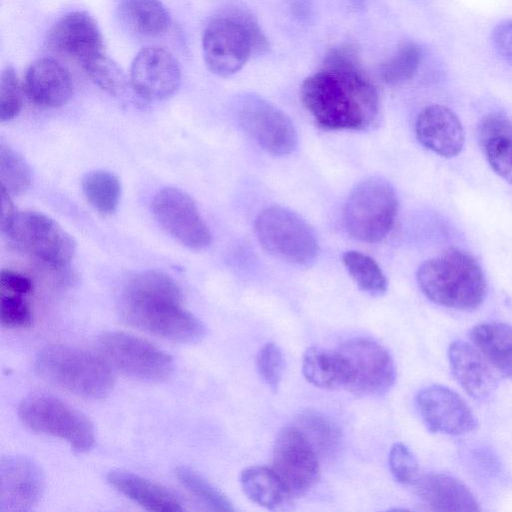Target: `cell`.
<instances>
[{
	"label": "cell",
	"mask_w": 512,
	"mask_h": 512,
	"mask_svg": "<svg viewBox=\"0 0 512 512\" xmlns=\"http://www.w3.org/2000/svg\"><path fill=\"white\" fill-rule=\"evenodd\" d=\"M300 98L316 125L328 131L367 130L380 111L378 91L348 46L326 55L321 69L303 81Z\"/></svg>",
	"instance_id": "cell-1"
},
{
	"label": "cell",
	"mask_w": 512,
	"mask_h": 512,
	"mask_svg": "<svg viewBox=\"0 0 512 512\" xmlns=\"http://www.w3.org/2000/svg\"><path fill=\"white\" fill-rule=\"evenodd\" d=\"M122 314L130 324L158 337L180 343L199 341L202 322L182 307V293L167 274L148 270L132 277L122 295Z\"/></svg>",
	"instance_id": "cell-2"
},
{
	"label": "cell",
	"mask_w": 512,
	"mask_h": 512,
	"mask_svg": "<svg viewBox=\"0 0 512 512\" xmlns=\"http://www.w3.org/2000/svg\"><path fill=\"white\" fill-rule=\"evenodd\" d=\"M417 282L432 302L447 308L473 310L486 297L487 283L478 261L468 252L450 249L424 261Z\"/></svg>",
	"instance_id": "cell-3"
},
{
	"label": "cell",
	"mask_w": 512,
	"mask_h": 512,
	"mask_svg": "<svg viewBox=\"0 0 512 512\" xmlns=\"http://www.w3.org/2000/svg\"><path fill=\"white\" fill-rule=\"evenodd\" d=\"M34 368L45 381L83 398H105L114 386L110 364L77 347L47 346L37 354Z\"/></svg>",
	"instance_id": "cell-4"
},
{
	"label": "cell",
	"mask_w": 512,
	"mask_h": 512,
	"mask_svg": "<svg viewBox=\"0 0 512 512\" xmlns=\"http://www.w3.org/2000/svg\"><path fill=\"white\" fill-rule=\"evenodd\" d=\"M268 47V40L257 22L243 12L214 18L202 36L205 64L220 77L238 72L251 55L263 54Z\"/></svg>",
	"instance_id": "cell-5"
},
{
	"label": "cell",
	"mask_w": 512,
	"mask_h": 512,
	"mask_svg": "<svg viewBox=\"0 0 512 512\" xmlns=\"http://www.w3.org/2000/svg\"><path fill=\"white\" fill-rule=\"evenodd\" d=\"M398 211V199L389 182L379 177L360 181L346 200L343 221L354 239L376 243L391 231Z\"/></svg>",
	"instance_id": "cell-6"
},
{
	"label": "cell",
	"mask_w": 512,
	"mask_h": 512,
	"mask_svg": "<svg viewBox=\"0 0 512 512\" xmlns=\"http://www.w3.org/2000/svg\"><path fill=\"white\" fill-rule=\"evenodd\" d=\"M254 231L261 247L282 261L307 266L318 256L315 231L288 208L274 205L263 209L255 219Z\"/></svg>",
	"instance_id": "cell-7"
},
{
	"label": "cell",
	"mask_w": 512,
	"mask_h": 512,
	"mask_svg": "<svg viewBox=\"0 0 512 512\" xmlns=\"http://www.w3.org/2000/svg\"><path fill=\"white\" fill-rule=\"evenodd\" d=\"M1 228L20 250L50 268H65L76 254L74 238L42 212L17 210Z\"/></svg>",
	"instance_id": "cell-8"
},
{
	"label": "cell",
	"mask_w": 512,
	"mask_h": 512,
	"mask_svg": "<svg viewBox=\"0 0 512 512\" xmlns=\"http://www.w3.org/2000/svg\"><path fill=\"white\" fill-rule=\"evenodd\" d=\"M18 416L30 430L65 440L77 452H87L95 443L91 420L53 395L35 393L25 397Z\"/></svg>",
	"instance_id": "cell-9"
},
{
	"label": "cell",
	"mask_w": 512,
	"mask_h": 512,
	"mask_svg": "<svg viewBox=\"0 0 512 512\" xmlns=\"http://www.w3.org/2000/svg\"><path fill=\"white\" fill-rule=\"evenodd\" d=\"M104 359L124 375L144 382H162L173 371V359L145 339L121 331H108L98 338Z\"/></svg>",
	"instance_id": "cell-10"
},
{
	"label": "cell",
	"mask_w": 512,
	"mask_h": 512,
	"mask_svg": "<svg viewBox=\"0 0 512 512\" xmlns=\"http://www.w3.org/2000/svg\"><path fill=\"white\" fill-rule=\"evenodd\" d=\"M346 369V386L361 396L386 394L396 380V368L390 353L370 338L356 337L337 348Z\"/></svg>",
	"instance_id": "cell-11"
},
{
	"label": "cell",
	"mask_w": 512,
	"mask_h": 512,
	"mask_svg": "<svg viewBox=\"0 0 512 512\" xmlns=\"http://www.w3.org/2000/svg\"><path fill=\"white\" fill-rule=\"evenodd\" d=\"M272 470L290 498L307 493L320 477V458L291 424L276 436L272 450Z\"/></svg>",
	"instance_id": "cell-12"
},
{
	"label": "cell",
	"mask_w": 512,
	"mask_h": 512,
	"mask_svg": "<svg viewBox=\"0 0 512 512\" xmlns=\"http://www.w3.org/2000/svg\"><path fill=\"white\" fill-rule=\"evenodd\" d=\"M152 213L161 227L182 245L201 250L211 243V232L194 199L179 188L167 187L153 198Z\"/></svg>",
	"instance_id": "cell-13"
},
{
	"label": "cell",
	"mask_w": 512,
	"mask_h": 512,
	"mask_svg": "<svg viewBox=\"0 0 512 512\" xmlns=\"http://www.w3.org/2000/svg\"><path fill=\"white\" fill-rule=\"evenodd\" d=\"M238 119L243 130L273 156L289 155L297 147L298 135L291 119L258 96L244 98Z\"/></svg>",
	"instance_id": "cell-14"
},
{
	"label": "cell",
	"mask_w": 512,
	"mask_h": 512,
	"mask_svg": "<svg viewBox=\"0 0 512 512\" xmlns=\"http://www.w3.org/2000/svg\"><path fill=\"white\" fill-rule=\"evenodd\" d=\"M415 402L424 425L432 433L463 435L478 426L466 401L444 385L433 384L422 388Z\"/></svg>",
	"instance_id": "cell-15"
},
{
	"label": "cell",
	"mask_w": 512,
	"mask_h": 512,
	"mask_svg": "<svg viewBox=\"0 0 512 512\" xmlns=\"http://www.w3.org/2000/svg\"><path fill=\"white\" fill-rule=\"evenodd\" d=\"M135 92L150 101L171 97L181 84V70L175 57L165 48L148 46L135 56L130 69Z\"/></svg>",
	"instance_id": "cell-16"
},
{
	"label": "cell",
	"mask_w": 512,
	"mask_h": 512,
	"mask_svg": "<svg viewBox=\"0 0 512 512\" xmlns=\"http://www.w3.org/2000/svg\"><path fill=\"white\" fill-rule=\"evenodd\" d=\"M45 488L41 468L26 456L9 455L0 461V511H30Z\"/></svg>",
	"instance_id": "cell-17"
},
{
	"label": "cell",
	"mask_w": 512,
	"mask_h": 512,
	"mask_svg": "<svg viewBox=\"0 0 512 512\" xmlns=\"http://www.w3.org/2000/svg\"><path fill=\"white\" fill-rule=\"evenodd\" d=\"M48 44L56 52L77 60L82 67L105 54L100 29L84 11L60 17L48 33Z\"/></svg>",
	"instance_id": "cell-18"
},
{
	"label": "cell",
	"mask_w": 512,
	"mask_h": 512,
	"mask_svg": "<svg viewBox=\"0 0 512 512\" xmlns=\"http://www.w3.org/2000/svg\"><path fill=\"white\" fill-rule=\"evenodd\" d=\"M448 359L454 379L469 396L481 400L496 390L500 374L472 343L453 341Z\"/></svg>",
	"instance_id": "cell-19"
},
{
	"label": "cell",
	"mask_w": 512,
	"mask_h": 512,
	"mask_svg": "<svg viewBox=\"0 0 512 512\" xmlns=\"http://www.w3.org/2000/svg\"><path fill=\"white\" fill-rule=\"evenodd\" d=\"M415 133L422 146L446 158L457 156L465 142L457 115L439 104L429 105L418 114Z\"/></svg>",
	"instance_id": "cell-20"
},
{
	"label": "cell",
	"mask_w": 512,
	"mask_h": 512,
	"mask_svg": "<svg viewBox=\"0 0 512 512\" xmlns=\"http://www.w3.org/2000/svg\"><path fill=\"white\" fill-rule=\"evenodd\" d=\"M23 89L34 104L55 108L68 102L73 93V82L62 64L51 58H41L28 68Z\"/></svg>",
	"instance_id": "cell-21"
},
{
	"label": "cell",
	"mask_w": 512,
	"mask_h": 512,
	"mask_svg": "<svg viewBox=\"0 0 512 512\" xmlns=\"http://www.w3.org/2000/svg\"><path fill=\"white\" fill-rule=\"evenodd\" d=\"M416 495L433 511L477 512L481 510L472 491L457 478L445 473H429L418 477Z\"/></svg>",
	"instance_id": "cell-22"
},
{
	"label": "cell",
	"mask_w": 512,
	"mask_h": 512,
	"mask_svg": "<svg viewBox=\"0 0 512 512\" xmlns=\"http://www.w3.org/2000/svg\"><path fill=\"white\" fill-rule=\"evenodd\" d=\"M107 481L118 492L149 511L182 512L180 499L166 487L130 471L112 470Z\"/></svg>",
	"instance_id": "cell-23"
},
{
	"label": "cell",
	"mask_w": 512,
	"mask_h": 512,
	"mask_svg": "<svg viewBox=\"0 0 512 512\" xmlns=\"http://www.w3.org/2000/svg\"><path fill=\"white\" fill-rule=\"evenodd\" d=\"M478 140L491 168L512 184V122L499 113L485 116L479 124Z\"/></svg>",
	"instance_id": "cell-24"
},
{
	"label": "cell",
	"mask_w": 512,
	"mask_h": 512,
	"mask_svg": "<svg viewBox=\"0 0 512 512\" xmlns=\"http://www.w3.org/2000/svg\"><path fill=\"white\" fill-rule=\"evenodd\" d=\"M469 339L501 376L512 379V325L479 323L470 329Z\"/></svg>",
	"instance_id": "cell-25"
},
{
	"label": "cell",
	"mask_w": 512,
	"mask_h": 512,
	"mask_svg": "<svg viewBox=\"0 0 512 512\" xmlns=\"http://www.w3.org/2000/svg\"><path fill=\"white\" fill-rule=\"evenodd\" d=\"M302 373L309 383L322 389L346 386V369L337 349L308 348L302 358Z\"/></svg>",
	"instance_id": "cell-26"
},
{
	"label": "cell",
	"mask_w": 512,
	"mask_h": 512,
	"mask_svg": "<svg viewBox=\"0 0 512 512\" xmlns=\"http://www.w3.org/2000/svg\"><path fill=\"white\" fill-rule=\"evenodd\" d=\"M239 481L247 498L264 508L277 509L290 498L271 467H247L240 473Z\"/></svg>",
	"instance_id": "cell-27"
},
{
	"label": "cell",
	"mask_w": 512,
	"mask_h": 512,
	"mask_svg": "<svg viewBox=\"0 0 512 512\" xmlns=\"http://www.w3.org/2000/svg\"><path fill=\"white\" fill-rule=\"evenodd\" d=\"M292 425L303 435L320 460L331 458L340 448L341 434L337 425L315 410H305Z\"/></svg>",
	"instance_id": "cell-28"
},
{
	"label": "cell",
	"mask_w": 512,
	"mask_h": 512,
	"mask_svg": "<svg viewBox=\"0 0 512 512\" xmlns=\"http://www.w3.org/2000/svg\"><path fill=\"white\" fill-rule=\"evenodd\" d=\"M120 13L128 27L143 36L161 35L170 25L169 14L160 0H121Z\"/></svg>",
	"instance_id": "cell-29"
},
{
	"label": "cell",
	"mask_w": 512,
	"mask_h": 512,
	"mask_svg": "<svg viewBox=\"0 0 512 512\" xmlns=\"http://www.w3.org/2000/svg\"><path fill=\"white\" fill-rule=\"evenodd\" d=\"M82 190L89 204L102 215L113 214L121 197L119 178L106 170H94L82 179Z\"/></svg>",
	"instance_id": "cell-30"
},
{
	"label": "cell",
	"mask_w": 512,
	"mask_h": 512,
	"mask_svg": "<svg viewBox=\"0 0 512 512\" xmlns=\"http://www.w3.org/2000/svg\"><path fill=\"white\" fill-rule=\"evenodd\" d=\"M342 261L356 285L364 292L379 296L387 290V279L370 256L359 251H347L342 255Z\"/></svg>",
	"instance_id": "cell-31"
},
{
	"label": "cell",
	"mask_w": 512,
	"mask_h": 512,
	"mask_svg": "<svg viewBox=\"0 0 512 512\" xmlns=\"http://www.w3.org/2000/svg\"><path fill=\"white\" fill-rule=\"evenodd\" d=\"M422 58L420 47L414 42H406L380 66V77L386 84H402L415 75Z\"/></svg>",
	"instance_id": "cell-32"
},
{
	"label": "cell",
	"mask_w": 512,
	"mask_h": 512,
	"mask_svg": "<svg viewBox=\"0 0 512 512\" xmlns=\"http://www.w3.org/2000/svg\"><path fill=\"white\" fill-rule=\"evenodd\" d=\"M1 189L10 196L25 192L31 184V170L26 161L4 141L0 143Z\"/></svg>",
	"instance_id": "cell-33"
},
{
	"label": "cell",
	"mask_w": 512,
	"mask_h": 512,
	"mask_svg": "<svg viewBox=\"0 0 512 512\" xmlns=\"http://www.w3.org/2000/svg\"><path fill=\"white\" fill-rule=\"evenodd\" d=\"M175 475L181 485L206 509L211 511H234V507L227 497L193 469L180 466L176 468Z\"/></svg>",
	"instance_id": "cell-34"
},
{
	"label": "cell",
	"mask_w": 512,
	"mask_h": 512,
	"mask_svg": "<svg viewBox=\"0 0 512 512\" xmlns=\"http://www.w3.org/2000/svg\"><path fill=\"white\" fill-rule=\"evenodd\" d=\"M92 81L111 95L119 94L125 86V77L118 65L103 54L83 67Z\"/></svg>",
	"instance_id": "cell-35"
},
{
	"label": "cell",
	"mask_w": 512,
	"mask_h": 512,
	"mask_svg": "<svg viewBox=\"0 0 512 512\" xmlns=\"http://www.w3.org/2000/svg\"><path fill=\"white\" fill-rule=\"evenodd\" d=\"M23 91L17 74L12 66H7L1 73L0 79V120L1 122L14 119L23 105Z\"/></svg>",
	"instance_id": "cell-36"
},
{
	"label": "cell",
	"mask_w": 512,
	"mask_h": 512,
	"mask_svg": "<svg viewBox=\"0 0 512 512\" xmlns=\"http://www.w3.org/2000/svg\"><path fill=\"white\" fill-rule=\"evenodd\" d=\"M256 366L264 383L272 390H277L285 369L280 347L273 342L266 343L258 352Z\"/></svg>",
	"instance_id": "cell-37"
},
{
	"label": "cell",
	"mask_w": 512,
	"mask_h": 512,
	"mask_svg": "<svg viewBox=\"0 0 512 512\" xmlns=\"http://www.w3.org/2000/svg\"><path fill=\"white\" fill-rule=\"evenodd\" d=\"M388 465L394 479L401 484H414L420 476L416 456L401 442L394 443L390 448Z\"/></svg>",
	"instance_id": "cell-38"
},
{
	"label": "cell",
	"mask_w": 512,
	"mask_h": 512,
	"mask_svg": "<svg viewBox=\"0 0 512 512\" xmlns=\"http://www.w3.org/2000/svg\"><path fill=\"white\" fill-rule=\"evenodd\" d=\"M1 325L6 328H29L33 322L32 310L22 295L1 292Z\"/></svg>",
	"instance_id": "cell-39"
},
{
	"label": "cell",
	"mask_w": 512,
	"mask_h": 512,
	"mask_svg": "<svg viewBox=\"0 0 512 512\" xmlns=\"http://www.w3.org/2000/svg\"><path fill=\"white\" fill-rule=\"evenodd\" d=\"M0 286L1 292L22 296L32 293L34 288L33 282L28 276L10 269L1 271Z\"/></svg>",
	"instance_id": "cell-40"
},
{
	"label": "cell",
	"mask_w": 512,
	"mask_h": 512,
	"mask_svg": "<svg viewBox=\"0 0 512 512\" xmlns=\"http://www.w3.org/2000/svg\"><path fill=\"white\" fill-rule=\"evenodd\" d=\"M492 44L496 52L512 65V20L502 21L495 26Z\"/></svg>",
	"instance_id": "cell-41"
}]
</instances>
